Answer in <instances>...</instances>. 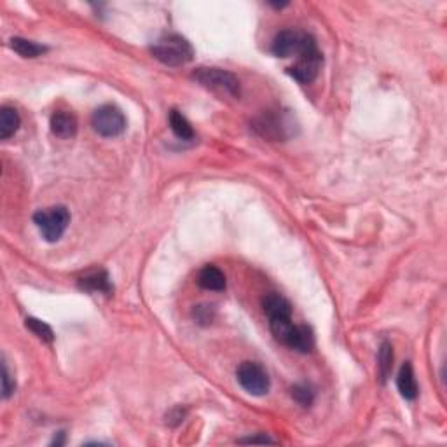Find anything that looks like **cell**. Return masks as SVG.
Returning a JSON list of instances; mask_svg holds the SVG:
<instances>
[{"label": "cell", "instance_id": "1", "mask_svg": "<svg viewBox=\"0 0 447 447\" xmlns=\"http://www.w3.org/2000/svg\"><path fill=\"white\" fill-rule=\"evenodd\" d=\"M262 307L268 316L269 328H271L272 335L276 341L281 344H288L290 337H292L293 330L297 325L292 321V306L288 300L279 293H269L262 300Z\"/></svg>", "mask_w": 447, "mask_h": 447}, {"label": "cell", "instance_id": "2", "mask_svg": "<svg viewBox=\"0 0 447 447\" xmlns=\"http://www.w3.org/2000/svg\"><path fill=\"white\" fill-rule=\"evenodd\" d=\"M150 52L154 54V58L159 59L161 63L168 66H182L185 63L192 61V58H194V49H192L191 42L177 34L161 37L150 47Z\"/></svg>", "mask_w": 447, "mask_h": 447}, {"label": "cell", "instance_id": "3", "mask_svg": "<svg viewBox=\"0 0 447 447\" xmlns=\"http://www.w3.org/2000/svg\"><path fill=\"white\" fill-rule=\"evenodd\" d=\"M323 63V56H321L320 49H318L316 41L311 34L306 35L302 49L297 54V61L288 68V73L300 84H309L316 79L318 72Z\"/></svg>", "mask_w": 447, "mask_h": 447}, {"label": "cell", "instance_id": "4", "mask_svg": "<svg viewBox=\"0 0 447 447\" xmlns=\"http://www.w3.org/2000/svg\"><path fill=\"white\" fill-rule=\"evenodd\" d=\"M192 79L201 84L206 89H212L215 93L227 94V96H240V80L233 72L215 66H201L192 73Z\"/></svg>", "mask_w": 447, "mask_h": 447}, {"label": "cell", "instance_id": "5", "mask_svg": "<svg viewBox=\"0 0 447 447\" xmlns=\"http://www.w3.org/2000/svg\"><path fill=\"white\" fill-rule=\"evenodd\" d=\"M35 226L41 230L42 237L49 243H54L65 234L70 224V212L65 206H51V208L38 210L34 215Z\"/></svg>", "mask_w": 447, "mask_h": 447}, {"label": "cell", "instance_id": "6", "mask_svg": "<svg viewBox=\"0 0 447 447\" xmlns=\"http://www.w3.org/2000/svg\"><path fill=\"white\" fill-rule=\"evenodd\" d=\"M91 124L98 135L105 136V138H115V136L122 135L126 129V117L122 110L115 105H101L93 112L91 117Z\"/></svg>", "mask_w": 447, "mask_h": 447}, {"label": "cell", "instance_id": "7", "mask_svg": "<svg viewBox=\"0 0 447 447\" xmlns=\"http://www.w3.org/2000/svg\"><path fill=\"white\" fill-rule=\"evenodd\" d=\"M237 383L241 384L247 393L254 395V397H262L269 391L271 381H269L268 372L264 367L257 362H243L236 370Z\"/></svg>", "mask_w": 447, "mask_h": 447}, {"label": "cell", "instance_id": "8", "mask_svg": "<svg viewBox=\"0 0 447 447\" xmlns=\"http://www.w3.org/2000/svg\"><path fill=\"white\" fill-rule=\"evenodd\" d=\"M306 35L307 34H304V31L297 30L279 31L274 37V41H272V54L278 56V58H292V56H297L300 52V49H302Z\"/></svg>", "mask_w": 447, "mask_h": 447}, {"label": "cell", "instance_id": "9", "mask_svg": "<svg viewBox=\"0 0 447 447\" xmlns=\"http://www.w3.org/2000/svg\"><path fill=\"white\" fill-rule=\"evenodd\" d=\"M254 128L261 133L262 136H268L271 140H283L288 136L286 129V119L276 112H265L261 117L255 119Z\"/></svg>", "mask_w": 447, "mask_h": 447}, {"label": "cell", "instance_id": "10", "mask_svg": "<svg viewBox=\"0 0 447 447\" xmlns=\"http://www.w3.org/2000/svg\"><path fill=\"white\" fill-rule=\"evenodd\" d=\"M79 286L82 290H87V292H98L105 293V295H110L114 292L110 278H108L107 271H103V269H98V271H91L87 274H84L79 279Z\"/></svg>", "mask_w": 447, "mask_h": 447}, {"label": "cell", "instance_id": "11", "mask_svg": "<svg viewBox=\"0 0 447 447\" xmlns=\"http://www.w3.org/2000/svg\"><path fill=\"white\" fill-rule=\"evenodd\" d=\"M77 117L68 110H58L51 115V131L58 138H72L77 133Z\"/></svg>", "mask_w": 447, "mask_h": 447}, {"label": "cell", "instance_id": "12", "mask_svg": "<svg viewBox=\"0 0 447 447\" xmlns=\"http://www.w3.org/2000/svg\"><path fill=\"white\" fill-rule=\"evenodd\" d=\"M397 386L405 400H414V398L418 397L419 386L418 381H416L414 369H412L411 362H405L404 365L400 367V372H398L397 376Z\"/></svg>", "mask_w": 447, "mask_h": 447}, {"label": "cell", "instance_id": "13", "mask_svg": "<svg viewBox=\"0 0 447 447\" xmlns=\"http://www.w3.org/2000/svg\"><path fill=\"white\" fill-rule=\"evenodd\" d=\"M198 285L205 290L220 292V290L226 288V274H224L222 269H219L217 265L208 264L199 271Z\"/></svg>", "mask_w": 447, "mask_h": 447}, {"label": "cell", "instance_id": "14", "mask_svg": "<svg viewBox=\"0 0 447 447\" xmlns=\"http://www.w3.org/2000/svg\"><path fill=\"white\" fill-rule=\"evenodd\" d=\"M290 349L299 353H309L314 348V335L307 325H297L295 330H293L292 337L288 341Z\"/></svg>", "mask_w": 447, "mask_h": 447}, {"label": "cell", "instance_id": "15", "mask_svg": "<svg viewBox=\"0 0 447 447\" xmlns=\"http://www.w3.org/2000/svg\"><path fill=\"white\" fill-rule=\"evenodd\" d=\"M20 122L21 119L16 108L3 105L0 108V138L7 140L9 136H13L17 131V128H20Z\"/></svg>", "mask_w": 447, "mask_h": 447}, {"label": "cell", "instance_id": "16", "mask_svg": "<svg viewBox=\"0 0 447 447\" xmlns=\"http://www.w3.org/2000/svg\"><path fill=\"white\" fill-rule=\"evenodd\" d=\"M10 49L14 52H17L23 58H37V56H42L44 52H47V47L42 44H37L34 41H28V38H21V37H13L9 41Z\"/></svg>", "mask_w": 447, "mask_h": 447}, {"label": "cell", "instance_id": "17", "mask_svg": "<svg viewBox=\"0 0 447 447\" xmlns=\"http://www.w3.org/2000/svg\"><path fill=\"white\" fill-rule=\"evenodd\" d=\"M170 128L175 135L178 136L180 140H194L196 133L192 129L191 122L184 117L178 110H171L170 112Z\"/></svg>", "mask_w": 447, "mask_h": 447}, {"label": "cell", "instance_id": "18", "mask_svg": "<svg viewBox=\"0 0 447 447\" xmlns=\"http://www.w3.org/2000/svg\"><path fill=\"white\" fill-rule=\"evenodd\" d=\"M391 369H393V348L390 342H383L377 355V370H379L381 381H386L390 377Z\"/></svg>", "mask_w": 447, "mask_h": 447}, {"label": "cell", "instance_id": "19", "mask_svg": "<svg viewBox=\"0 0 447 447\" xmlns=\"http://www.w3.org/2000/svg\"><path fill=\"white\" fill-rule=\"evenodd\" d=\"M27 328L34 332L41 341L44 342H52L54 341V334H52V328L49 327L45 321L37 320V318H27Z\"/></svg>", "mask_w": 447, "mask_h": 447}, {"label": "cell", "instance_id": "20", "mask_svg": "<svg viewBox=\"0 0 447 447\" xmlns=\"http://www.w3.org/2000/svg\"><path fill=\"white\" fill-rule=\"evenodd\" d=\"M292 397L293 400L299 402L302 407H309L314 400V391L313 388L307 386V384H297L292 388Z\"/></svg>", "mask_w": 447, "mask_h": 447}, {"label": "cell", "instance_id": "21", "mask_svg": "<svg viewBox=\"0 0 447 447\" xmlns=\"http://www.w3.org/2000/svg\"><path fill=\"white\" fill-rule=\"evenodd\" d=\"M213 316H215V309H213V306H208V304H201V306H196L194 318H196V321H198V323H201V325L212 323Z\"/></svg>", "mask_w": 447, "mask_h": 447}, {"label": "cell", "instance_id": "22", "mask_svg": "<svg viewBox=\"0 0 447 447\" xmlns=\"http://www.w3.org/2000/svg\"><path fill=\"white\" fill-rule=\"evenodd\" d=\"M14 390H16V383H14L13 377H10L9 369H7V363L3 362L2 363V397L9 398L10 395L14 393Z\"/></svg>", "mask_w": 447, "mask_h": 447}, {"label": "cell", "instance_id": "23", "mask_svg": "<svg viewBox=\"0 0 447 447\" xmlns=\"http://www.w3.org/2000/svg\"><path fill=\"white\" fill-rule=\"evenodd\" d=\"M240 444H274V440L269 439L265 433H262V435H257V437H248V439H241L237 440Z\"/></svg>", "mask_w": 447, "mask_h": 447}]
</instances>
